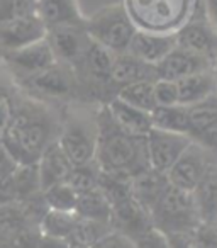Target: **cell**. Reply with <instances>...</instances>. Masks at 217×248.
<instances>
[{"instance_id": "33", "label": "cell", "mask_w": 217, "mask_h": 248, "mask_svg": "<svg viewBox=\"0 0 217 248\" xmlns=\"http://www.w3.org/2000/svg\"><path fill=\"white\" fill-rule=\"evenodd\" d=\"M153 92H155L156 106H176V104H178L176 82L156 78L155 83H153Z\"/></svg>"}, {"instance_id": "13", "label": "cell", "mask_w": 217, "mask_h": 248, "mask_svg": "<svg viewBox=\"0 0 217 248\" xmlns=\"http://www.w3.org/2000/svg\"><path fill=\"white\" fill-rule=\"evenodd\" d=\"M44 36L46 28L36 14L0 22V55L32 45Z\"/></svg>"}, {"instance_id": "31", "label": "cell", "mask_w": 217, "mask_h": 248, "mask_svg": "<svg viewBox=\"0 0 217 248\" xmlns=\"http://www.w3.org/2000/svg\"><path fill=\"white\" fill-rule=\"evenodd\" d=\"M114 228L111 224L99 223V221H88L78 217V223H76L73 234L70 236V240L76 241V243L87 245V247H92L93 243L100 240L102 236H105L109 231H112Z\"/></svg>"}, {"instance_id": "28", "label": "cell", "mask_w": 217, "mask_h": 248, "mask_svg": "<svg viewBox=\"0 0 217 248\" xmlns=\"http://www.w3.org/2000/svg\"><path fill=\"white\" fill-rule=\"evenodd\" d=\"M43 197L48 206V209L53 211H65V213H75L78 194L70 184L59 182L55 186L43 190Z\"/></svg>"}, {"instance_id": "7", "label": "cell", "mask_w": 217, "mask_h": 248, "mask_svg": "<svg viewBox=\"0 0 217 248\" xmlns=\"http://www.w3.org/2000/svg\"><path fill=\"white\" fill-rule=\"evenodd\" d=\"M58 145L68 156L72 165H83L95 160L97 124L95 116L90 119L78 112L66 110L61 116Z\"/></svg>"}, {"instance_id": "19", "label": "cell", "mask_w": 217, "mask_h": 248, "mask_svg": "<svg viewBox=\"0 0 217 248\" xmlns=\"http://www.w3.org/2000/svg\"><path fill=\"white\" fill-rule=\"evenodd\" d=\"M39 173V184H41V190L48 189V187L55 186L59 182H66L70 172H72L73 165L58 145V141L51 143L44 152L41 153L39 160L36 162Z\"/></svg>"}, {"instance_id": "4", "label": "cell", "mask_w": 217, "mask_h": 248, "mask_svg": "<svg viewBox=\"0 0 217 248\" xmlns=\"http://www.w3.org/2000/svg\"><path fill=\"white\" fill-rule=\"evenodd\" d=\"M85 29L93 43L111 51L112 55L128 51L136 32V26L132 24L122 2L103 5L95 11V14L87 17Z\"/></svg>"}, {"instance_id": "35", "label": "cell", "mask_w": 217, "mask_h": 248, "mask_svg": "<svg viewBox=\"0 0 217 248\" xmlns=\"http://www.w3.org/2000/svg\"><path fill=\"white\" fill-rule=\"evenodd\" d=\"M92 248H136V243L128 234L121 233L117 230H112L100 238L97 243L92 245Z\"/></svg>"}, {"instance_id": "18", "label": "cell", "mask_w": 217, "mask_h": 248, "mask_svg": "<svg viewBox=\"0 0 217 248\" xmlns=\"http://www.w3.org/2000/svg\"><path fill=\"white\" fill-rule=\"evenodd\" d=\"M156 78H158V75H156L155 65H149L143 60L136 58L129 51L114 55L111 80L112 85L116 87V92L122 85H129V83L136 82H155Z\"/></svg>"}, {"instance_id": "22", "label": "cell", "mask_w": 217, "mask_h": 248, "mask_svg": "<svg viewBox=\"0 0 217 248\" xmlns=\"http://www.w3.org/2000/svg\"><path fill=\"white\" fill-rule=\"evenodd\" d=\"M176 89H178V104L182 106H192L207 99L209 95L216 93V78L212 68L176 80Z\"/></svg>"}, {"instance_id": "10", "label": "cell", "mask_w": 217, "mask_h": 248, "mask_svg": "<svg viewBox=\"0 0 217 248\" xmlns=\"http://www.w3.org/2000/svg\"><path fill=\"white\" fill-rule=\"evenodd\" d=\"M192 141L193 140L187 135L151 128V131L146 135L149 169L159 173H166Z\"/></svg>"}, {"instance_id": "44", "label": "cell", "mask_w": 217, "mask_h": 248, "mask_svg": "<svg viewBox=\"0 0 217 248\" xmlns=\"http://www.w3.org/2000/svg\"><path fill=\"white\" fill-rule=\"evenodd\" d=\"M212 72H214V78H216V92H217V60H216V62H214Z\"/></svg>"}, {"instance_id": "6", "label": "cell", "mask_w": 217, "mask_h": 248, "mask_svg": "<svg viewBox=\"0 0 217 248\" xmlns=\"http://www.w3.org/2000/svg\"><path fill=\"white\" fill-rule=\"evenodd\" d=\"M151 223L161 233H192L200 223L192 192L170 186L149 213Z\"/></svg>"}, {"instance_id": "21", "label": "cell", "mask_w": 217, "mask_h": 248, "mask_svg": "<svg viewBox=\"0 0 217 248\" xmlns=\"http://www.w3.org/2000/svg\"><path fill=\"white\" fill-rule=\"evenodd\" d=\"M168 184L170 182L166 179V173H159L153 169H148L131 179L132 196L148 213H151V209L156 206Z\"/></svg>"}, {"instance_id": "26", "label": "cell", "mask_w": 217, "mask_h": 248, "mask_svg": "<svg viewBox=\"0 0 217 248\" xmlns=\"http://www.w3.org/2000/svg\"><path fill=\"white\" fill-rule=\"evenodd\" d=\"M78 216L75 213H65V211H53L48 209L39 223V231L44 236L51 238H65L70 240L73 234Z\"/></svg>"}, {"instance_id": "29", "label": "cell", "mask_w": 217, "mask_h": 248, "mask_svg": "<svg viewBox=\"0 0 217 248\" xmlns=\"http://www.w3.org/2000/svg\"><path fill=\"white\" fill-rule=\"evenodd\" d=\"M12 180H14L17 202L43 192L41 184H39L38 165H36V163H31V165H19L17 169H15V172L12 173Z\"/></svg>"}, {"instance_id": "30", "label": "cell", "mask_w": 217, "mask_h": 248, "mask_svg": "<svg viewBox=\"0 0 217 248\" xmlns=\"http://www.w3.org/2000/svg\"><path fill=\"white\" fill-rule=\"evenodd\" d=\"M99 179H100V169L97 165L95 160L83 165H73L72 172H70L66 184L73 187L76 190V194H83L93 190L99 187Z\"/></svg>"}, {"instance_id": "11", "label": "cell", "mask_w": 217, "mask_h": 248, "mask_svg": "<svg viewBox=\"0 0 217 248\" xmlns=\"http://www.w3.org/2000/svg\"><path fill=\"white\" fill-rule=\"evenodd\" d=\"M44 39L48 41L56 62L73 66L92 43L85 26H56L46 29Z\"/></svg>"}, {"instance_id": "24", "label": "cell", "mask_w": 217, "mask_h": 248, "mask_svg": "<svg viewBox=\"0 0 217 248\" xmlns=\"http://www.w3.org/2000/svg\"><path fill=\"white\" fill-rule=\"evenodd\" d=\"M149 116H151V126L155 129L190 136V121L187 106H182V104H176V106H156L149 112Z\"/></svg>"}, {"instance_id": "14", "label": "cell", "mask_w": 217, "mask_h": 248, "mask_svg": "<svg viewBox=\"0 0 217 248\" xmlns=\"http://www.w3.org/2000/svg\"><path fill=\"white\" fill-rule=\"evenodd\" d=\"M212 66L214 63L205 60L203 56L195 55V53L180 48V46H175L156 65V75H158V78L176 82V80L185 78V77L193 75V73L210 70Z\"/></svg>"}, {"instance_id": "34", "label": "cell", "mask_w": 217, "mask_h": 248, "mask_svg": "<svg viewBox=\"0 0 217 248\" xmlns=\"http://www.w3.org/2000/svg\"><path fill=\"white\" fill-rule=\"evenodd\" d=\"M190 234L197 248H217V223L200 221Z\"/></svg>"}, {"instance_id": "42", "label": "cell", "mask_w": 217, "mask_h": 248, "mask_svg": "<svg viewBox=\"0 0 217 248\" xmlns=\"http://www.w3.org/2000/svg\"><path fill=\"white\" fill-rule=\"evenodd\" d=\"M203 5H205L207 16L217 29V0H203Z\"/></svg>"}, {"instance_id": "2", "label": "cell", "mask_w": 217, "mask_h": 248, "mask_svg": "<svg viewBox=\"0 0 217 248\" xmlns=\"http://www.w3.org/2000/svg\"><path fill=\"white\" fill-rule=\"evenodd\" d=\"M97 146L95 162L100 172L122 177H136L149 169L146 136H134L121 129L102 106L95 112Z\"/></svg>"}, {"instance_id": "45", "label": "cell", "mask_w": 217, "mask_h": 248, "mask_svg": "<svg viewBox=\"0 0 217 248\" xmlns=\"http://www.w3.org/2000/svg\"><path fill=\"white\" fill-rule=\"evenodd\" d=\"M0 146H2V135H0Z\"/></svg>"}, {"instance_id": "32", "label": "cell", "mask_w": 217, "mask_h": 248, "mask_svg": "<svg viewBox=\"0 0 217 248\" xmlns=\"http://www.w3.org/2000/svg\"><path fill=\"white\" fill-rule=\"evenodd\" d=\"M36 14L34 0H0V22Z\"/></svg>"}, {"instance_id": "23", "label": "cell", "mask_w": 217, "mask_h": 248, "mask_svg": "<svg viewBox=\"0 0 217 248\" xmlns=\"http://www.w3.org/2000/svg\"><path fill=\"white\" fill-rule=\"evenodd\" d=\"M75 214L82 219L88 221H99L112 226V207L105 194L97 187L88 192L78 194L76 201Z\"/></svg>"}, {"instance_id": "39", "label": "cell", "mask_w": 217, "mask_h": 248, "mask_svg": "<svg viewBox=\"0 0 217 248\" xmlns=\"http://www.w3.org/2000/svg\"><path fill=\"white\" fill-rule=\"evenodd\" d=\"M15 90H17V87L14 85V82H12L7 70L4 68V65L0 63V95H12Z\"/></svg>"}, {"instance_id": "37", "label": "cell", "mask_w": 217, "mask_h": 248, "mask_svg": "<svg viewBox=\"0 0 217 248\" xmlns=\"http://www.w3.org/2000/svg\"><path fill=\"white\" fill-rule=\"evenodd\" d=\"M193 141H197L199 145H202L207 152L217 155V123L214 126H210L207 131H203L200 136H197Z\"/></svg>"}, {"instance_id": "16", "label": "cell", "mask_w": 217, "mask_h": 248, "mask_svg": "<svg viewBox=\"0 0 217 248\" xmlns=\"http://www.w3.org/2000/svg\"><path fill=\"white\" fill-rule=\"evenodd\" d=\"M202 223H217V155L210 153L202 179L192 192Z\"/></svg>"}, {"instance_id": "38", "label": "cell", "mask_w": 217, "mask_h": 248, "mask_svg": "<svg viewBox=\"0 0 217 248\" xmlns=\"http://www.w3.org/2000/svg\"><path fill=\"white\" fill-rule=\"evenodd\" d=\"M17 167H19V163L12 158L11 153H9L4 146H0V179H5V177L12 175Z\"/></svg>"}, {"instance_id": "27", "label": "cell", "mask_w": 217, "mask_h": 248, "mask_svg": "<svg viewBox=\"0 0 217 248\" xmlns=\"http://www.w3.org/2000/svg\"><path fill=\"white\" fill-rule=\"evenodd\" d=\"M153 83L155 82H136V83H129V85H122L117 89L114 97H117L122 102L129 104L132 107H138V109L146 110V112H151L156 107Z\"/></svg>"}, {"instance_id": "43", "label": "cell", "mask_w": 217, "mask_h": 248, "mask_svg": "<svg viewBox=\"0 0 217 248\" xmlns=\"http://www.w3.org/2000/svg\"><path fill=\"white\" fill-rule=\"evenodd\" d=\"M0 248H12L11 238L5 233H0Z\"/></svg>"}, {"instance_id": "36", "label": "cell", "mask_w": 217, "mask_h": 248, "mask_svg": "<svg viewBox=\"0 0 217 248\" xmlns=\"http://www.w3.org/2000/svg\"><path fill=\"white\" fill-rule=\"evenodd\" d=\"M134 243L136 248H170L166 234L161 233L159 230H156L155 226L149 228L148 231H145L139 238H136Z\"/></svg>"}, {"instance_id": "25", "label": "cell", "mask_w": 217, "mask_h": 248, "mask_svg": "<svg viewBox=\"0 0 217 248\" xmlns=\"http://www.w3.org/2000/svg\"><path fill=\"white\" fill-rule=\"evenodd\" d=\"M190 121V138L195 140L217 123V92L192 106H187Z\"/></svg>"}, {"instance_id": "41", "label": "cell", "mask_w": 217, "mask_h": 248, "mask_svg": "<svg viewBox=\"0 0 217 248\" xmlns=\"http://www.w3.org/2000/svg\"><path fill=\"white\" fill-rule=\"evenodd\" d=\"M70 241L65 238H51V236H44L41 234V240H39L38 248H68Z\"/></svg>"}, {"instance_id": "17", "label": "cell", "mask_w": 217, "mask_h": 248, "mask_svg": "<svg viewBox=\"0 0 217 248\" xmlns=\"http://www.w3.org/2000/svg\"><path fill=\"white\" fill-rule=\"evenodd\" d=\"M175 46V34H161V32H149L136 29L128 51L134 55L136 58L156 66Z\"/></svg>"}, {"instance_id": "15", "label": "cell", "mask_w": 217, "mask_h": 248, "mask_svg": "<svg viewBox=\"0 0 217 248\" xmlns=\"http://www.w3.org/2000/svg\"><path fill=\"white\" fill-rule=\"evenodd\" d=\"M36 16L46 29L56 26H85L87 16L78 0H34Z\"/></svg>"}, {"instance_id": "12", "label": "cell", "mask_w": 217, "mask_h": 248, "mask_svg": "<svg viewBox=\"0 0 217 248\" xmlns=\"http://www.w3.org/2000/svg\"><path fill=\"white\" fill-rule=\"evenodd\" d=\"M209 158L210 152H207L197 141H192L188 148L178 156V160L166 172V179H168L170 186L185 190V192H193L199 180L202 179Z\"/></svg>"}, {"instance_id": "40", "label": "cell", "mask_w": 217, "mask_h": 248, "mask_svg": "<svg viewBox=\"0 0 217 248\" xmlns=\"http://www.w3.org/2000/svg\"><path fill=\"white\" fill-rule=\"evenodd\" d=\"M11 97L12 95H0V135L4 133L11 117Z\"/></svg>"}, {"instance_id": "1", "label": "cell", "mask_w": 217, "mask_h": 248, "mask_svg": "<svg viewBox=\"0 0 217 248\" xmlns=\"http://www.w3.org/2000/svg\"><path fill=\"white\" fill-rule=\"evenodd\" d=\"M59 124L61 114H56L51 104L15 90L11 97V117L2 133V146L19 165H31L58 140Z\"/></svg>"}, {"instance_id": "3", "label": "cell", "mask_w": 217, "mask_h": 248, "mask_svg": "<svg viewBox=\"0 0 217 248\" xmlns=\"http://www.w3.org/2000/svg\"><path fill=\"white\" fill-rule=\"evenodd\" d=\"M122 5L139 31L175 34L193 14L197 0H122Z\"/></svg>"}, {"instance_id": "9", "label": "cell", "mask_w": 217, "mask_h": 248, "mask_svg": "<svg viewBox=\"0 0 217 248\" xmlns=\"http://www.w3.org/2000/svg\"><path fill=\"white\" fill-rule=\"evenodd\" d=\"M0 63L7 70L12 82H15V80L26 78V77H31L34 73L49 68L56 63V58L48 41L43 38L32 45L24 46V48L0 55Z\"/></svg>"}, {"instance_id": "20", "label": "cell", "mask_w": 217, "mask_h": 248, "mask_svg": "<svg viewBox=\"0 0 217 248\" xmlns=\"http://www.w3.org/2000/svg\"><path fill=\"white\" fill-rule=\"evenodd\" d=\"M105 106L109 114L112 116V119H114V123L129 135L146 136L151 131V116L146 110L129 106V104L122 102L117 97H112Z\"/></svg>"}, {"instance_id": "8", "label": "cell", "mask_w": 217, "mask_h": 248, "mask_svg": "<svg viewBox=\"0 0 217 248\" xmlns=\"http://www.w3.org/2000/svg\"><path fill=\"white\" fill-rule=\"evenodd\" d=\"M175 38L180 48L203 56L212 63L217 60V29L207 16L203 0H197L193 14L175 32Z\"/></svg>"}, {"instance_id": "5", "label": "cell", "mask_w": 217, "mask_h": 248, "mask_svg": "<svg viewBox=\"0 0 217 248\" xmlns=\"http://www.w3.org/2000/svg\"><path fill=\"white\" fill-rule=\"evenodd\" d=\"M14 85L22 93L32 97V99L43 100L46 104L70 102V100L80 99L78 82H76L72 66L58 62L43 72L15 80Z\"/></svg>"}]
</instances>
